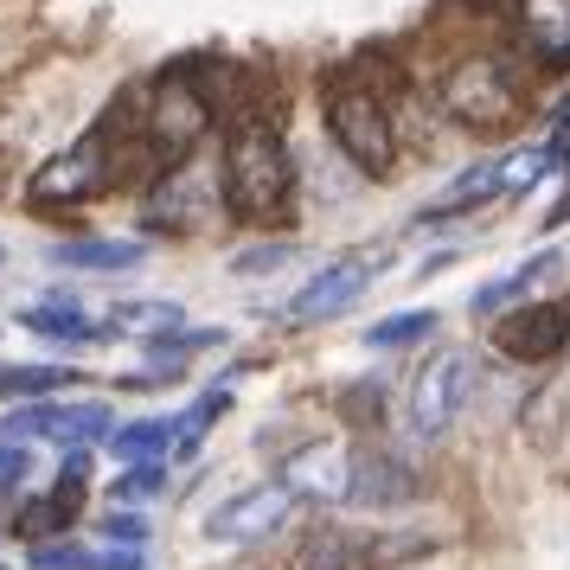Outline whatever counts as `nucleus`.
I'll return each instance as SVG.
<instances>
[{
  "label": "nucleus",
  "instance_id": "nucleus-1",
  "mask_svg": "<svg viewBox=\"0 0 570 570\" xmlns=\"http://www.w3.org/2000/svg\"><path fill=\"white\" fill-rule=\"evenodd\" d=\"M218 193H225L232 218H244V225H269L295 206V160H288V141L276 122L237 116V129L225 135Z\"/></svg>",
  "mask_w": 570,
  "mask_h": 570
},
{
  "label": "nucleus",
  "instance_id": "nucleus-2",
  "mask_svg": "<svg viewBox=\"0 0 570 570\" xmlns=\"http://www.w3.org/2000/svg\"><path fill=\"white\" fill-rule=\"evenodd\" d=\"M218 83H225V65H174V71H160L155 90H148V116H141V129H148V155L160 167H180V155H193V141L212 129V116H218Z\"/></svg>",
  "mask_w": 570,
  "mask_h": 570
},
{
  "label": "nucleus",
  "instance_id": "nucleus-3",
  "mask_svg": "<svg viewBox=\"0 0 570 570\" xmlns=\"http://www.w3.org/2000/svg\"><path fill=\"white\" fill-rule=\"evenodd\" d=\"M327 135L340 141L346 160H360L365 174H391V167H397L391 109H385V97L365 83V71H334V78H327Z\"/></svg>",
  "mask_w": 570,
  "mask_h": 570
},
{
  "label": "nucleus",
  "instance_id": "nucleus-4",
  "mask_svg": "<svg viewBox=\"0 0 570 570\" xmlns=\"http://www.w3.org/2000/svg\"><path fill=\"white\" fill-rule=\"evenodd\" d=\"M116 122H97V129L71 141L65 155H52L39 174L27 180V199L39 212H58V206H83V199H97L104 186H116Z\"/></svg>",
  "mask_w": 570,
  "mask_h": 570
},
{
  "label": "nucleus",
  "instance_id": "nucleus-5",
  "mask_svg": "<svg viewBox=\"0 0 570 570\" xmlns=\"http://www.w3.org/2000/svg\"><path fill=\"white\" fill-rule=\"evenodd\" d=\"M442 109L474 135H500L519 122V78L507 58H462L442 83Z\"/></svg>",
  "mask_w": 570,
  "mask_h": 570
},
{
  "label": "nucleus",
  "instance_id": "nucleus-6",
  "mask_svg": "<svg viewBox=\"0 0 570 570\" xmlns=\"http://www.w3.org/2000/svg\"><path fill=\"white\" fill-rule=\"evenodd\" d=\"M462 397H468V360L455 346H436L430 360L416 365L411 379V397H404V430L411 442H442L462 416Z\"/></svg>",
  "mask_w": 570,
  "mask_h": 570
},
{
  "label": "nucleus",
  "instance_id": "nucleus-7",
  "mask_svg": "<svg viewBox=\"0 0 570 570\" xmlns=\"http://www.w3.org/2000/svg\"><path fill=\"white\" fill-rule=\"evenodd\" d=\"M493 353L513 365H551L570 353V302H519L493 321Z\"/></svg>",
  "mask_w": 570,
  "mask_h": 570
},
{
  "label": "nucleus",
  "instance_id": "nucleus-8",
  "mask_svg": "<svg viewBox=\"0 0 570 570\" xmlns=\"http://www.w3.org/2000/svg\"><path fill=\"white\" fill-rule=\"evenodd\" d=\"M288 513H295V493H288L283 481H263V488H244V493H232V500L212 507L206 539L212 544H263L288 525Z\"/></svg>",
  "mask_w": 570,
  "mask_h": 570
},
{
  "label": "nucleus",
  "instance_id": "nucleus-9",
  "mask_svg": "<svg viewBox=\"0 0 570 570\" xmlns=\"http://www.w3.org/2000/svg\"><path fill=\"white\" fill-rule=\"evenodd\" d=\"M283 488L314 507H346L353 500V449L346 442H308L283 462Z\"/></svg>",
  "mask_w": 570,
  "mask_h": 570
},
{
  "label": "nucleus",
  "instance_id": "nucleus-10",
  "mask_svg": "<svg viewBox=\"0 0 570 570\" xmlns=\"http://www.w3.org/2000/svg\"><path fill=\"white\" fill-rule=\"evenodd\" d=\"M372 263L365 257H340V263H321L308 283L295 288V302H288V321L295 327H314V321H334V314H346L353 302H360L365 288H372Z\"/></svg>",
  "mask_w": 570,
  "mask_h": 570
},
{
  "label": "nucleus",
  "instance_id": "nucleus-11",
  "mask_svg": "<svg viewBox=\"0 0 570 570\" xmlns=\"http://www.w3.org/2000/svg\"><path fill=\"white\" fill-rule=\"evenodd\" d=\"M416 488H423V474L404 455H391V449H360L353 455V500L372 507V513H391V507L416 500Z\"/></svg>",
  "mask_w": 570,
  "mask_h": 570
},
{
  "label": "nucleus",
  "instance_id": "nucleus-12",
  "mask_svg": "<svg viewBox=\"0 0 570 570\" xmlns=\"http://www.w3.org/2000/svg\"><path fill=\"white\" fill-rule=\"evenodd\" d=\"M500 180H507V160H468L455 180L442 186L430 206L416 212L423 225H442V218H462V212H481L488 199H500Z\"/></svg>",
  "mask_w": 570,
  "mask_h": 570
},
{
  "label": "nucleus",
  "instance_id": "nucleus-13",
  "mask_svg": "<svg viewBox=\"0 0 570 570\" xmlns=\"http://www.w3.org/2000/svg\"><path fill=\"white\" fill-rule=\"evenodd\" d=\"M372 564V539L346 532V525H314L308 539L288 551L283 570H365Z\"/></svg>",
  "mask_w": 570,
  "mask_h": 570
},
{
  "label": "nucleus",
  "instance_id": "nucleus-14",
  "mask_svg": "<svg viewBox=\"0 0 570 570\" xmlns=\"http://www.w3.org/2000/svg\"><path fill=\"white\" fill-rule=\"evenodd\" d=\"M519 27L544 65H570V0H519Z\"/></svg>",
  "mask_w": 570,
  "mask_h": 570
},
{
  "label": "nucleus",
  "instance_id": "nucleus-15",
  "mask_svg": "<svg viewBox=\"0 0 570 570\" xmlns=\"http://www.w3.org/2000/svg\"><path fill=\"white\" fill-rule=\"evenodd\" d=\"M58 269H90V276H116V269H135L141 263V244L135 237H71L52 250Z\"/></svg>",
  "mask_w": 570,
  "mask_h": 570
},
{
  "label": "nucleus",
  "instance_id": "nucleus-16",
  "mask_svg": "<svg viewBox=\"0 0 570 570\" xmlns=\"http://www.w3.org/2000/svg\"><path fill=\"white\" fill-rule=\"evenodd\" d=\"M46 436L65 449H90L116 436V423H109V404H46Z\"/></svg>",
  "mask_w": 570,
  "mask_h": 570
},
{
  "label": "nucleus",
  "instance_id": "nucleus-17",
  "mask_svg": "<svg viewBox=\"0 0 570 570\" xmlns=\"http://www.w3.org/2000/svg\"><path fill=\"white\" fill-rule=\"evenodd\" d=\"M148 212H155L160 232H193V225H199V174H193V167H174V174L155 186V206Z\"/></svg>",
  "mask_w": 570,
  "mask_h": 570
},
{
  "label": "nucleus",
  "instance_id": "nucleus-18",
  "mask_svg": "<svg viewBox=\"0 0 570 570\" xmlns=\"http://www.w3.org/2000/svg\"><path fill=\"white\" fill-rule=\"evenodd\" d=\"M20 327L27 334H46V340H104V334H116V327H90L83 321V308H71V302H32V308H20Z\"/></svg>",
  "mask_w": 570,
  "mask_h": 570
},
{
  "label": "nucleus",
  "instance_id": "nucleus-19",
  "mask_svg": "<svg viewBox=\"0 0 570 570\" xmlns=\"http://www.w3.org/2000/svg\"><path fill=\"white\" fill-rule=\"evenodd\" d=\"M109 449L122 455V462H160L167 449H174V423H160V416H148V423H122L116 436H109Z\"/></svg>",
  "mask_w": 570,
  "mask_h": 570
},
{
  "label": "nucleus",
  "instance_id": "nucleus-20",
  "mask_svg": "<svg viewBox=\"0 0 570 570\" xmlns=\"http://www.w3.org/2000/svg\"><path fill=\"white\" fill-rule=\"evenodd\" d=\"M551 269H558V257H551V250H539L532 263H519L513 276H500V283H488V288H481V295H474V308H481V314H500L507 302H519L525 288L539 283V276H551Z\"/></svg>",
  "mask_w": 570,
  "mask_h": 570
},
{
  "label": "nucleus",
  "instance_id": "nucleus-21",
  "mask_svg": "<svg viewBox=\"0 0 570 570\" xmlns=\"http://www.w3.org/2000/svg\"><path fill=\"white\" fill-rule=\"evenodd\" d=\"M423 334H436V314L430 308H404V314H391V321H379V327H365V346L391 353V346H416Z\"/></svg>",
  "mask_w": 570,
  "mask_h": 570
},
{
  "label": "nucleus",
  "instance_id": "nucleus-22",
  "mask_svg": "<svg viewBox=\"0 0 570 570\" xmlns=\"http://www.w3.org/2000/svg\"><path fill=\"white\" fill-rule=\"evenodd\" d=\"M71 385V365H0V397H46Z\"/></svg>",
  "mask_w": 570,
  "mask_h": 570
},
{
  "label": "nucleus",
  "instance_id": "nucleus-23",
  "mask_svg": "<svg viewBox=\"0 0 570 570\" xmlns=\"http://www.w3.org/2000/svg\"><path fill=\"white\" fill-rule=\"evenodd\" d=\"M122 314V321H116V334H122V327H135V334H167V327H186L180 314L186 308H174V302H129V308H116Z\"/></svg>",
  "mask_w": 570,
  "mask_h": 570
},
{
  "label": "nucleus",
  "instance_id": "nucleus-24",
  "mask_svg": "<svg viewBox=\"0 0 570 570\" xmlns=\"http://www.w3.org/2000/svg\"><path fill=\"white\" fill-rule=\"evenodd\" d=\"M340 416H346V423H353V430H379V423H385V391L379 385H346L340 391Z\"/></svg>",
  "mask_w": 570,
  "mask_h": 570
},
{
  "label": "nucleus",
  "instance_id": "nucleus-25",
  "mask_svg": "<svg viewBox=\"0 0 570 570\" xmlns=\"http://www.w3.org/2000/svg\"><path fill=\"white\" fill-rule=\"evenodd\" d=\"M104 558L97 551H83V544L71 539H39L32 544V570H97Z\"/></svg>",
  "mask_w": 570,
  "mask_h": 570
},
{
  "label": "nucleus",
  "instance_id": "nucleus-26",
  "mask_svg": "<svg viewBox=\"0 0 570 570\" xmlns=\"http://www.w3.org/2000/svg\"><path fill=\"white\" fill-rule=\"evenodd\" d=\"M288 257H295V244H288V237H269V244H250V250H237L232 269H237V276H269V269H283Z\"/></svg>",
  "mask_w": 570,
  "mask_h": 570
},
{
  "label": "nucleus",
  "instance_id": "nucleus-27",
  "mask_svg": "<svg viewBox=\"0 0 570 570\" xmlns=\"http://www.w3.org/2000/svg\"><path fill=\"white\" fill-rule=\"evenodd\" d=\"M160 488H167V468L160 462H135L109 493H116V500H148V493H160Z\"/></svg>",
  "mask_w": 570,
  "mask_h": 570
},
{
  "label": "nucleus",
  "instance_id": "nucleus-28",
  "mask_svg": "<svg viewBox=\"0 0 570 570\" xmlns=\"http://www.w3.org/2000/svg\"><path fill=\"white\" fill-rule=\"evenodd\" d=\"M544 174H551V167H544V148L539 155H507V180H500V193H532Z\"/></svg>",
  "mask_w": 570,
  "mask_h": 570
},
{
  "label": "nucleus",
  "instance_id": "nucleus-29",
  "mask_svg": "<svg viewBox=\"0 0 570 570\" xmlns=\"http://www.w3.org/2000/svg\"><path fill=\"white\" fill-rule=\"evenodd\" d=\"M544 167H551V174L570 167V97L558 104V122H551V141H544Z\"/></svg>",
  "mask_w": 570,
  "mask_h": 570
},
{
  "label": "nucleus",
  "instance_id": "nucleus-30",
  "mask_svg": "<svg viewBox=\"0 0 570 570\" xmlns=\"http://www.w3.org/2000/svg\"><path fill=\"white\" fill-rule=\"evenodd\" d=\"M104 532H109L116 544L141 551V544H148V519H141V513H109V519H104Z\"/></svg>",
  "mask_w": 570,
  "mask_h": 570
},
{
  "label": "nucleus",
  "instance_id": "nucleus-31",
  "mask_svg": "<svg viewBox=\"0 0 570 570\" xmlns=\"http://www.w3.org/2000/svg\"><path fill=\"white\" fill-rule=\"evenodd\" d=\"M27 468H32V455L20 449V442H0V493L20 488V481H27Z\"/></svg>",
  "mask_w": 570,
  "mask_h": 570
},
{
  "label": "nucleus",
  "instance_id": "nucleus-32",
  "mask_svg": "<svg viewBox=\"0 0 570 570\" xmlns=\"http://www.w3.org/2000/svg\"><path fill=\"white\" fill-rule=\"evenodd\" d=\"M97 570H148V564H141V551H109Z\"/></svg>",
  "mask_w": 570,
  "mask_h": 570
},
{
  "label": "nucleus",
  "instance_id": "nucleus-33",
  "mask_svg": "<svg viewBox=\"0 0 570 570\" xmlns=\"http://www.w3.org/2000/svg\"><path fill=\"white\" fill-rule=\"evenodd\" d=\"M558 225H570V193H564L551 212H544V232H558Z\"/></svg>",
  "mask_w": 570,
  "mask_h": 570
}]
</instances>
